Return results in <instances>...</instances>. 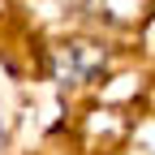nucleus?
I'll return each instance as SVG.
<instances>
[{
  "mask_svg": "<svg viewBox=\"0 0 155 155\" xmlns=\"http://www.w3.org/2000/svg\"><path fill=\"white\" fill-rule=\"evenodd\" d=\"M99 65H104V56L91 52L86 43H78V48H69V52L61 56V73H69V78H91Z\"/></svg>",
  "mask_w": 155,
  "mask_h": 155,
  "instance_id": "obj_1",
  "label": "nucleus"
}]
</instances>
